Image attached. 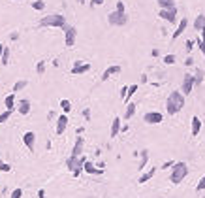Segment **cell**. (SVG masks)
Segmentation results:
<instances>
[{"label": "cell", "mask_w": 205, "mask_h": 198, "mask_svg": "<svg viewBox=\"0 0 205 198\" xmlns=\"http://www.w3.org/2000/svg\"><path fill=\"white\" fill-rule=\"evenodd\" d=\"M83 170L87 172V174H102L104 172V168H94V164L92 162H87V160H85V164H83Z\"/></svg>", "instance_id": "cell-15"}, {"label": "cell", "mask_w": 205, "mask_h": 198, "mask_svg": "<svg viewBox=\"0 0 205 198\" xmlns=\"http://www.w3.org/2000/svg\"><path fill=\"white\" fill-rule=\"evenodd\" d=\"M0 170H2V172H9V170H12V166H8V164H0Z\"/></svg>", "instance_id": "cell-39"}, {"label": "cell", "mask_w": 205, "mask_h": 198, "mask_svg": "<svg viewBox=\"0 0 205 198\" xmlns=\"http://www.w3.org/2000/svg\"><path fill=\"white\" fill-rule=\"evenodd\" d=\"M136 113V104H128V108H126V113H124V117L126 119H130L132 115Z\"/></svg>", "instance_id": "cell-26"}, {"label": "cell", "mask_w": 205, "mask_h": 198, "mask_svg": "<svg viewBox=\"0 0 205 198\" xmlns=\"http://www.w3.org/2000/svg\"><path fill=\"white\" fill-rule=\"evenodd\" d=\"M136 91H137V85H130V87H128V93H126V96H124V102H126V104H130V98L134 96Z\"/></svg>", "instance_id": "cell-23"}, {"label": "cell", "mask_w": 205, "mask_h": 198, "mask_svg": "<svg viewBox=\"0 0 205 198\" xmlns=\"http://www.w3.org/2000/svg\"><path fill=\"white\" fill-rule=\"evenodd\" d=\"M4 104H6V109H9V112H12V109H13V93L6 96V100H4Z\"/></svg>", "instance_id": "cell-24"}, {"label": "cell", "mask_w": 205, "mask_h": 198, "mask_svg": "<svg viewBox=\"0 0 205 198\" xmlns=\"http://www.w3.org/2000/svg\"><path fill=\"white\" fill-rule=\"evenodd\" d=\"M32 8H34V9H44L45 2H44V0H36V2H32Z\"/></svg>", "instance_id": "cell-31"}, {"label": "cell", "mask_w": 205, "mask_h": 198, "mask_svg": "<svg viewBox=\"0 0 205 198\" xmlns=\"http://www.w3.org/2000/svg\"><path fill=\"white\" fill-rule=\"evenodd\" d=\"M201 79H203V72H201V70H198V72H196V75H194V85H200V83H201Z\"/></svg>", "instance_id": "cell-29"}, {"label": "cell", "mask_w": 205, "mask_h": 198, "mask_svg": "<svg viewBox=\"0 0 205 198\" xmlns=\"http://www.w3.org/2000/svg\"><path fill=\"white\" fill-rule=\"evenodd\" d=\"M156 174V168H150L149 172H145L143 175H141V178H139V183H145V181H149L150 178H153V175Z\"/></svg>", "instance_id": "cell-22"}, {"label": "cell", "mask_w": 205, "mask_h": 198, "mask_svg": "<svg viewBox=\"0 0 205 198\" xmlns=\"http://www.w3.org/2000/svg\"><path fill=\"white\" fill-rule=\"evenodd\" d=\"M0 61H2V64L9 62V49L8 47H4V53H2V59H0Z\"/></svg>", "instance_id": "cell-28"}, {"label": "cell", "mask_w": 205, "mask_h": 198, "mask_svg": "<svg viewBox=\"0 0 205 198\" xmlns=\"http://www.w3.org/2000/svg\"><path fill=\"white\" fill-rule=\"evenodd\" d=\"M100 4H104V0H92V6H100Z\"/></svg>", "instance_id": "cell-42"}, {"label": "cell", "mask_w": 205, "mask_h": 198, "mask_svg": "<svg viewBox=\"0 0 205 198\" xmlns=\"http://www.w3.org/2000/svg\"><path fill=\"white\" fill-rule=\"evenodd\" d=\"M162 19H166V21H169V23H175L177 21V8H169V9H160V13H158Z\"/></svg>", "instance_id": "cell-6"}, {"label": "cell", "mask_w": 205, "mask_h": 198, "mask_svg": "<svg viewBox=\"0 0 205 198\" xmlns=\"http://www.w3.org/2000/svg\"><path fill=\"white\" fill-rule=\"evenodd\" d=\"M23 141H25V145L28 147V151H34L36 134H34V132H25V134H23Z\"/></svg>", "instance_id": "cell-10"}, {"label": "cell", "mask_w": 205, "mask_h": 198, "mask_svg": "<svg viewBox=\"0 0 205 198\" xmlns=\"http://www.w3.org/2000/svg\"><path fill=\"white\" fill-rule=\"evenodd\" d=\"M203 189H205V175L200 179V183L196 185V191H198V193H200V191H203Z\"/></svg>", "instance_id": "cell-34"}, {"label": "cell", "mask_w": 205, "mask_h": 198, "mask_svg": "<svg viewBox=\"0 0 205 198\" xmlns=\"http://www.w3.org/2000/svg\"><path fill=\"white\" fill-rule=\"evenodd\" d=\"M41 27H64L66 25V19H64V15L60 13H53V15H47L40 21Z\"/></svg>", "instance_id": "cell-3"}, {"label": "cell", "mask_w": 205, "mask_h": 198, "mask_svg": "<svg viewBox=\"0 0 205 198\" xmlns=\"http://www.w3.org/2000/svg\"><path fill=\"white\" fill-rule=\"evenodd\" d=\"M200 130H201V119L194 115L192 117V136H198Z\"/></svg>", "instance_id": "cell-14"}, {"label": "cell", "mask_w": 205, "mask_h": 198, "mask_svg": "<svg viewBox=\"0 0 205 198\" xmlns=\"http://www.w3.org/2000/svg\"><path fill=\"white\" fill-rule=\"evenodd\" d=\"M21 196H23V191H21V189H15L12 193V198H21Z\"/></svg>", "instance_id": "cell-37"}, {"label": "cell", "mask_w": 205, "mask_h": 198, "mask_svg": "<svg viewBox=\"0 0 205 198\" xmlns=\"http://www.w3.org/2000/svg\"><path fill=\"white\" fill-rule=\"evenodd\" d=\"M192 87H194V75H185V79H182V94H190L192 93Z\"/></svg>", "instance_id": "cell-8"}, {"label": "cell", "mask_w": 205, "mask_h": 198, "mask_svg": "<svg viewBox=\"0 0 205 198\" xmlns=\"http://www.w3.org/2000/svg\"><path fill=\"white\" fill-rule=\"evenodd\" d=\"M118 72H121V66H109V68H107V70L102 74V79L105 81V79H109L113 74H118Z\"/></svg>", "instance_id": "cell-16"}, {"label": "cell", "mask_w": 205, "mask_h": 198, "mask_svg": "<svg viewBox=\"0 0 205 198\" xmlns=\"http://www.w3.org/2000/svg\"><path fill=\"white\" fill-rule=\"evenodd\" d=\"M38 198H45V191H44V189H41V191L38 193Z\"/></svg>", "instance_id": "cell-43"}, {"label": "cell", "mask_w": 205, "mask_h": 198, "mask_svg": "<svg viewBox=\"0 0 205 198\" xmlns=\"http://www.w3.org/2000/svg\"><path fill=\"white\" fill-rule=\"evenodd\" d=\"M66 125H68V117L66 115H60L58 121H57V134L60 136L64 130H66Z\"/></svg>", "instance_id": "cell-13"}, {"label": "cell", "mask_w": 205, "mask_h": 198, "mask_svg": "<svg viewBox=\"0 0 205 198\" xmlns=\"http://www.w3.org/2000/svg\"><path fill=\"white\" fill-rule=\"evenodd\" d=\"M27 87V81H17L15 85H13V94L17 93V91H21V89H25Z\"/></svg>", "instance_id": "cell-30"}, {"label": "cell", "mask_w": 205, "mask_h": 198, "mask_svg": "<svg viewBox=\"0 0 205 198\" xmlns=\"http://www.w3.org/2000/svg\"><path fill=\"white\" fill-rule=\"evenodd\" d=\"M186 174H188V166H186V164L185 162H175L173 170H171V183L179 185L182 179L186 178Z\"/></svg>", "instance_id": "cell-2"}, {"label": "cell", "mask_w": 205, "mask_h": 198, "mask_svg": "<svg viewBox=\"0 0 205 198\" xmlns=\"http://www.w3.org/2000/svg\"><path fill=\"white\" fill-rule=\"evenodd\" d=\"M198 43H200V49H201V53L205 55V28H201V40H200Z\"/></svg>", "instance_id": "cell-27"}, {"label": "cell", "mask_w": 205, "mask_h": 198, "mask_svg": "<svg viewBox=\"0 0 205 198\" xmlns=\"http://www.w3.org/2000/svg\"><path fill=\"white\" fill-rule=\"evenodd\" d=\"M83 164H85V157H72V159L68 160V168L73 172V175H79Z\"/></svg>", "instance_id": "cell-5"}, {"label": "cell", "mask_w": 205, "mask_h": 198, "mask_svg": "<svg viewBox=\"0 0 205 198\" xmlns=\"http://www.w3.org/2000/svg\"><path fill=\"white\" fill-rule=\"evenodd\" d=\"M81 2H83V0H81Z\"/></svg>", "instance_id": "cell-46"}, {"label": "cell", "mask_w": 205, "mask_h": 198, "mask_svg": "<svg viewBox=\"0 0 205 198\" xmlns=\"http://www.w3.org/2000/svg\"><path fill=\"white\" fill-rule=\"evenodd\" d=\"M36 70H38V74H44V72H45V64H44V61H41V62H38Z\"/></svg>", "instance_id": "cell-36"}, {"label": "cell", "mask_w": 205, "mask_h": 198, "mask_svg": "<svg viewBox=\"0 0 205 198\" xmlns=\"http://www.w3.org/2000/svg\"><path fill=\"white\" fill-rule=\"evenodd\" d=\"M107 19H109V23L115 25V27H122V25L128 23V15L122 13V12H113V13L107 15Z\"/></svg>", "instance_id": "cell-4"}, {"label": "cell", "mask_w": 205, "mask_h": 198, "mask_svg": "<svg viewBox=\"0 0 205 198\" xmlns=\"http://www.w3.org/2000/svg\"><path fill=\"white\" fill-rule=\"evenodd\" d=\"M9 117H12V112H9V109H6L4 113H0V123H4V121H8Z\"/></svg>", "instance_id": "cell-33"}, {"label": "cell", "mask_w": 205, "mask_h": 198, "mask_svg": "<svg viewBox=\"0 0 205 198\" xmlns=\"http://www.w3.org/2000/svg\"><path fill=\"white\" fill-rule=\"evenodd\" d=\"M2 53H4V46L0 43V59H2Z\"/></svg>", "instance_id": "cell-45"}, {"label": "cell", "mask_w": 205, "mask_h": 198, "mask_svg": "<svg viewBox=\"0 0 205 198\" xmlns=\"http://www.w3.org/2000/svg\"><path fill=\"white\" fill-rule=\"evenodd\" d=\"M64 30H66V46L72 47L73 42H75V28H73V27H68V25H64Z\"/></svg>", "instance_id": "cell-11"}, {"label": "cell", "mask_w": 205, "mask_h": 198, "mask_svg": "<svg viewBox=\"0 0 205 198\" xmlns=\"http://www.w3.org/2000/svg\"><path fill=\"white\" fill-rule=\"evenodd\" d=\"M117 12H122V13H126V12H124V4L121 2V0L117 2Z\"/></svg>", "instance_id": "cell-38"}, {"label": "cell", "mask_w": 205, "mask_h": 198, "mask_svg": "<svg viewBox=\"0 0 205 198\" xmlns=\"http://www.w3.org/2000/svg\"><path fill=\"white\" fill-rule=\"evenodd\" d=\"M81 151H83V138H77L73 145V151H72V157H81Z\"/></svg>", "instance_id": "cell-17"}, {"label": "cell", "mask_w": 205, "mask_h": 198, "mask_svg": "<svg viewBox=\"0 0 205 198\" xmlns=\"http://www.w3.org/2000/svg\"><path fill=\"white\" fill-rule=\"evenodd\" d=\"M158 2V6L162 8V9H169V8H175V2L173 0H156Z\"/></svg>", "instance_id": "cell-21"}, {"label": "cell", "mask_w": 205, "mask_h": 198, "mask_svg": "<svg viewBox=\"0 0 205 198\" xmlns=\"http://www.w3.org/2000/svg\"><path fill=\"white\" fill-rule=\"evenodd\" d=\"M162 113H158V112H149V113H145V117H143V121L145 123H149V125H156V123H162Z\"/></svg>", "instance_id": "cell-7"}, {"label": "cell", "mask_w": 205, "mask_h": 198, "mask_svg": "<svg viewBox=\"0 0 205 198\" xmlns=\"http://www.w3.org/2000/svg\"><path fill=\"white\" fill-rule=\"evenodd\" d=\"M194 28H196V30L205 28V15H198L196 17V21H194Z\"/></svg>", "instance_id": "cell-20"}, {"label": "cell", "mask_w": 205, "mask_h": 198, "mask_svg": "<svg viewBox=\"0 0 205 198\" xmlns=\"http://www.w3.org/2000/svg\"><path fill=\"white\" fill-rule=\"evenodd\" d=\"M60 108L64 109V112H70V109H72V104H70V100H60Z\"/></svg>", "instance_id": "cell-32"}, {"label": "cell", "mask_w": 205, "mask_h": 198, "mask_svg": "<svg viewBox=\"0 0 205 198\" xmlns=\"http://www.w3.org/2000/svg\"><path fill=\"white\" fill-rule=\"evenodd\" d=\"M126 93H128V87H122V89H121V96L124 98V96H126Z\"/></svg>", "instance_id": "cell-41"}, {"label": "cell", "mask_w": 205, "mask_h": 198, "mask_svg": "<svg viewBox=\"0 0 205 198\" xmlns=\"http://www.w3.org/2000/svg\"><path fill=\"white\" fill-rule=\"evenodd\" d=\"M118 130H121V119L115 117L113 119V125H111V138H115L118 134Z\"/></svg>", "instance_id": "cell-19"}, {"label": "cell", "mask_w": 205, "mask_h": 198, "mask_svg": "<svg viewBox=\"0 0 205 198\" xmlns=\"http://www.w3.org/2000/svg\"><path fill=\"white\" fill-rule=\"evenodd\" d=\"M186 27H188V19H186V17H182V19H181V23H179V27H177V30L173 32V36H171V38H173V40H177V38L182 34V32L186 30Z\"/></svg>", "instance_id": "cell-12"}, {"label": "cell", "mask_w": 205, "mask_h": 198, "mask_svg": "<svg viewBox=\"0 0 205 198\" xmlns=\"http://www.w3.org/2000/svg\"><path fill=\"white\" fill-rule=\"evenodd\" d=\"M182 106H185V96H182V93L179 91H173L169 96H168V102H166V109H168V113L169 115H175L179 113Z\"/></svg>", "instance_id": "cell-1"}, {"label": "cell", "mask_w": 205, "mask_h": 198, "mask_svg": "<svg viewBox=\"0 0 205 198\" xmlns=\"http://www.w3.org/2000/svg\"><path fill=\"white\" fill-rule=\"evenodd\" d=\"M164 62H166V64H173V62H175V55H166V57H164Z\"/></svg>", "instance_id": "cell-35"}, {"label": "cell", "mask_w": 205, "mask_h": 198, "mask_svg": "<svg viewBox=\"0 0 205 198\" xmlns=\"http://www.w3.org/2000/svg\"><path fill=\"white\" fill-rule=\"evenodd\" d=\"M192 47H194V42H192V40H188V42H186V49H188V51H190V49H192Z\"/></svg>", "instance_id": "cell-40"}, {"label": "cell", "mask_w": 205, "mask_h": 198, "mask_svg": "<svg viewBox=\"0 0 205 198\" xmlns=\"http://www.w3.org/2000/svg\"><path fill=\"white\" fill-rule=\"evenodd\" d=\"M147 160H149V153L147 151H141V162H139V170H143L147 166Z\"/></svg>", "instance_id": "cell-25"}, {"label": "cell", "mask_w": 205, "mask_h": 198, "mask_svg": "<svg viewBox=\"0 0 205 198\" xmlns=\"http://www.w3.org/2000/svg\"><path fill=\"white\" fill-rule=\"evenodd\" d=\"M28 112H30V102L28 100H21L19 102V113L21 115H27Z\"/></svg>", "instance_id": "cell-18"}, {"label": "cell", "mask_w": 205, "mask_h": 198, "mask_svg": "<svg viewBox=\"0 0 205 198\" xmlns=\"http://www.w3.org/2000/svg\"><path fill=\"white\" fill-rule=\"evenodd\" d=\"M192 62H194V59H186V61H185L186 66H192Z\"/></svg>", "instance_id": "cell-44"}, {"label": "cell", "mask_w": 205, "mask_h": 198, "mask_svg": "<svg viewBox=\"0 0 205 198\" xmlns=\"http://www.w3.org/2000/svg\"><path fill=\"white\" fill-rule=\"evenodd\" d=\"M90 70V64H83L81 61H75V66L72 68V74L73 75H79V74H85Z\"/></svg>", "instance_id": "cell-9"}]
</instances>
